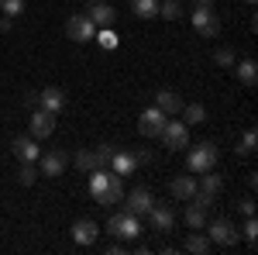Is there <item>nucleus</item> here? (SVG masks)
Listing matches in <instances>:
<instances>
[{
  "mask_svg": "<svg viewBox=\"0 0 258 255\" xmlns=\"http://www.w3.org/2000/svg\"><path fill=\"white\" fill-rule=\"evenodd\" d=\"M90 193L100 203H120L124 200V176L114 169H93L90 173Z\"/></svg>",
  "mask_w": 258,
  "mask_h": 255,
  "instance_id": "f257e3e1",
  "label": "nucleus"
},
{
  "mask_svg": "<svg viewBox=\"0 0 258 255\" xmlns=\"http://www.w3.org/2000/svg\"><path fill=\"white\" fill-rule=\"evenodd\" d=\"M186 166H189L193 176L210 173V169L217 166V145H214V141H200V145H193L189 156H186Z\"/></svg>",
  "mask_w": 258,
  "mask_h": 255,
  "instance_id": "f03ea898",
  "label": "nucleus"
},
{
  "mask_svg": "<svg viewBox=\"0 0 258 255\" xmlns=\"http://www.w3.org/2000/svg\"><path fill=\"white\" fill-rule=\"evenodd\" d=\"M159 138L169 152H182V148H189V124L186 121H165Z\"/></svg>",
  "mask_w": 258,
  "mask_h": 255,
  "instance_id": "7ed1b4c3",
  "label": "nucleus"
},
{
  "mask_svg": "<svg viewBox=\"0 0 258 255\" xmlns=\"http://www.w3.org/2000/svg\"><path fill=\"white\" fill-rule=\"evenodd\" d=\"M107 231H110L114 238H120V241H135V238L141 235V221L124 211V214H114L110 221H107Z\"/></svg>",
  "mask_w": 258,
  "mask_h": 255,
  "instance_id": "20e7f679",
  "label": "nucleus"
},
{
  "mask_svg": "<svg viewBox=\"0 0 258 255\" xmlns=\"http://www.w3.org/2000/svg\"><path fill=\"white\" fill-rule=\"evenodd\" d=\"M165 121H169V114H162L159 107L152 104V107H145V111H141L138 131H141L145 138H159V135H162V128H165Z\"/></svg>",
  "mask_w": 258,
  "mask_h": 255,
  "instance_id": "39448f33",
  "label": "nucleus"
},
{
  "mask_svg": "<svg viewBox=\"0 0 258 255\" xmlns=\"http://www.w3.org/2000/svg\"><path fill=\"white\" fill-rule=\"evenodd\" d=\"M66 35L73 41H90V38H97V24L86 14H73V18L66 21Z\"/></svg>",
  "mask_w": 258,
  "mask_h": 255,
  "instance_id": "423d86ee",
  "label": "nucleus"
},
{
  "mask_svg": "<svg viewBox=\"0 0 258 255\" xmlns=\"http://www.w3.org/2000/svg\"><path fill=\"white\" fill-rule=\"evenodd\" d=\"M38 166H41V176L55 179L66 173V166H69V156L62 152V148H52V152H45V156H38Z\"/></svg>",
  "mask_w": 258,
  "mask_h": 255,
  "instance_id": "0eeeda50",
  "label": "nucleus"
},
{
  "mask_svg": "<svg viewBox=\"0 0 258 255\" xmlns=\"http://www.w3.org/2000/svg\"><path fill=\"white\" fill-rule=\"evenodd\" d=\"M210 245H224V248H231V245H238V228L231 224V221H210Z\"/></svg>",
  "mask_w": 258,
  "mask_h": 255,
  "instance_id": "6e6552de",
  "label": "nucleus"
},
{
  "mask_svg": "<svg viewBox=\"0 0 258 255\" xmlns=\"http://www.w3.org/2000/svg\"><path fill=\"white\" fill-rule=\"evenodd\" d=\"M152 207H155V196L148 193L145 186H135V190L127 193V203H124V211H127V214H135V217L148 214Z\"/></svg>",
  "mask_w": 258,
  "mask_h": 255,
  "instance_id": "1a4fd4ad",
  "label": "nucleus"
},
{
  "mask_svg": "<svg viewBox=\"0 0 258 255\" xmlns=\"http://www.w3.org/2000/svg\"><path fill=\"white\" fill-rule=\"evenodd\" d=\"M193 28H197L200 38H217L220 35V21L210 7H207V11H193Z\"/></svg>",
  "mask_w": 258,
  "mask_h": 255,
  "instance_id": "9d476101",
  "label": "nucleus"
},
{
  "mask_svg": "<svg viewBox=\"0 0 258 255\" xmlns=\"http://www.w3.org/2000/svg\"><path fill=\"white\" fill-rule=\"evenodd\" d=\"M28 131H31V138H48L52 131H55V114H48V111H41V107H35V114H31V124H28Z\"/></svg>",
  "mask_w": 258,
  "mask_h": 255,
  "instance_id": "9b49d317",
  "label": "nucleus"
},
{
  "mask_svg": "<svg viewBox=\"0 0 258 255\" xmlns=\"http://www.w3.org/2000/svg\"><path fill=\"white\" fill-rule=\"evenodd\" d=\"M38 107L48 111V114H62L66 111V93L59 86H45V90H38Z\"/></svg>",
  "mask_w": 258,
  "mask_h": 255,
  "instance_id": "f8f14e48",
  "label": "nucleus"
},
{
  "mask_svg": "<svg viewBox=\"0 0 258 255\" xmlns=\"http://www.w3.org/2000/svg\"><path fill=\"white\" fill-rule=\"evenodd\" d=\"M86 18L93 21L97 28H110V24L117 21V11H114L110 4H103V0H90V11H86Z\"/></svg>",
  "mask_w": 258,
  "mask_h": 255,
  "instance_id": "ddd939ff",
  "label": "nucleus"
},
{
  "mask_svg": "<svg viewBox=\"0 0 258 255\" xmlns=\"http://www.w3.org/2000/svg\"><path fill=\"white\" fill-rule=\"evenodd\" d=\"M14 156L21 159V162H38V156H41V148H38V138H31V135H21V138H14Z\"/></svg>",
  "mask_w": 258,
  "mask_h": 255,
  "instance_id": "4468645a",
  "label": "nucleus"
},
{
  "mask_svg": "<svg viewBox=\"0 0 258 255\" xmlns=\"http://www.w3.org/2000/svg\"><path fill=\"white\" fill-rule=\"evenodd\" d=\"M97 238H100V224H97V221L83 217V221L73 224V241H76V245H93Z\"/></svg>",
  "mask_w": 258,
  "mask_h": 255,
  "instance_id": "2eb2a0df",
  "label": "nucleus"
},
{
  "mask_svg": "<svg viewBox=\"0 0 258 255\" xmlns=\"http://www.w3.org/2000/svg\"><path fill=\"white\" fill-rule=\"evenodd\" d=\"M110 169H114L117 176H131V173L138 169V159H135V152H127V148H114V156H110Z\"/></svg>",
  "mask_w": 258,
  "mask_h": 255,
  "instance_id": "dca6fc26",
  "label": "nucleus"
},
{
  "mask_svg": "<svg viewBox=\"0 0 258 255\" xmlns=\"http://www.w3.org/2000/svg\"><path fill=\"white\" fill-rule=\"evenodd\" d=\"M148 217H152V228H155V231H172V224H176V211H172L169 203H155V207L148 211Z\"/></svg>",
  "mask_w": 258,
  "mask_h": 255,
  "instance_id": "f3484780",
  "label": "nucleus"
},
{
  "mask_svg": "<svg viewBox=\"0 0 258 255\" xmlns=\"http://www.w3.org/2000/svg\"><path fill=\"white\" fill-rule=\"evenodd\" d=\"M155 107H159L162 114H179L182 111V97H179L176 90H155Z\"/></svg>",
  "mask_w": 258,
  "mask_h": 255,
  "instance_id": "a211bd4d",
  "label": "nucleus"
},
{
  "mask_svg": "<svg viewBox=\"0 0 258 255\" xmlns=\"http://www.w3.org/2000/svg\"><path fill=\"white\" fill-rule=\"evenodd\" d=\"M169 190H172V196H176V200H182V203H186L189 196L197 193V179H193V176H176Z\"/></svg>",
  "mask_w": 258,
  "mask_h": 255,
  "instance_id": "6ab92c4d",
  "label": "nucleus"
},
{
  "mask_svg": "<svg viewBox=\"0 0 258 255\" xmlns=\"http://www.w3.org/2000/svg\"><path fill=\"white\" fill-rule=\"evenodd\" d=\"M189 207H186V214H182V221L189 224V228H207V207L203 203H197V200H186Z\"/></svg>",
  "mask_w": 258,
  "mask_h": 255,
  "instance_id": "aec40b11",
  "label": "nucleus"
},
{
  "mask_svg": "<svg viewBox=\"0 0 258 255\" xmlns=\"http://www.w3.org/2000/svg\"><path fill=\"white\" fill-rule=\"evenodd\" d=\"M197 190H200V193H210V196H217L220 190H224V179H220L217 173H214V169H210V173H203V176H200Z\"/></svg>",
  "mask_w": 258,
  "mask_h": 255,
  "instance_id": "412c9836",
  "label": "nucleus"
},
{
  "mask_svg": "<svg viewBox=\"0 0 258 255\" xmlns=\"http://www.w3.org/2000/svg\"><path fill=\"white\" fill-rule=\"evenodd\" d=\"M234 69H238V79L244 83V86H255V79H258V66H255V59H241V62H234Z\"/></svg>",
  "mask_w": 258,
  "mask_h": 255,
  "instance_id": "4be33fe9",
  "label": "nucleus"
},
{
  "mask_svg": "<svg viewBox=\"0 0 258 255\" xmlns=\"http://www.w3.org/2000/svg\"><path fill=\"white\" fill-rule=\"evenodd\" d=\"M179 114H182L186 124H203V121H207V107H203V104H186Z\"/></svg>",
  "mask_w": 258,
  "mask_h": 255,
  "instance_id": "5701e85b",
  "label": "nucleus"
},
{
  "mask_svg": "<svg viewBox=\"0 0 258 255\" xmlns=\"http://www.w3.org/2000/svg\"><path fill=\"white\" fill-rule=\"evenodd\" d=\"M131 11H135L141 21H152L155 14H159V0H135V4H131Z\"/></svg>",
  "mask_w": 258,
  "mask_h": 255,
  "instance_id": "b1692460",
  "label": "nucleus"
},
{
  "mask_svg": "<svg viewBox=\"0 0 258 255\" xmlns=\"http://www.w3.org/2000/svg\"><path fill=\"white\" fill-rule=\"evenodd\" d=\"M76 169H83V173H93V169H100L97 152H93V148H83V152H76Z\"/></svg>",
  "mask_w": 258,
  "mask_h": 255,
  "instance_id": "393cba45",
  "label": "nucleus"
},
{
  "mask_svg": "<svg viewBox=\"0 0 258 255\" xmlns=\"http://www.w3.org/2000/svg\"><path fill=\"white\" fill-rule=\"evenodd\" d=\"M182 248L193 252V255H207V252H210V238H207V235H189Z\"/></svg>",
  "mask_w": 258,
  "mask_h": 255,
  "instance_id": "a878e982",
  "label": "nucleus"
},
{
  "mask_svg": "<svg viewBox=\"0 0 258 255\" xmlns=\"http://www.w3.org/2000/svg\"><path fill=\"white\" fill-rule=\"evenodd\" d=\"M41 173L35 169V162H21V169H18V183L21 186H35V179H38Z\"/></svg>",
  "mask_w": 258,
  "mask_h": 255,
  "instance_id": "bb28decb",
  "label": "nucleus"
},
{
  "mask_svg": "<svg viewBox=\"0 0 258 255\" xmlns=\"http://www.w3.org/2000/svg\"><path fill=\"white\" fill-rule=\"evenodd\" d=\"M159 14L165 21H179L182 18V7H179V0H159Z\"/></svg>",
  "mask_w": 258,
  "mask_h": 255,
  "instance_id": "cd10ccee",
  "label": "nucleus"
},
{
  "mask_svg": "<svg viewBox=\"0 0 258 255\" xmlns=\"http://www.w3.org/2000/svg\"><path fill=\"white\" fill-rule=\"evenodd\" d=\"M238 62V56H234V48H227V45H220L217 52H214V66H224V69H231Z\"/></svg>",
  "mask_w": 258,
  "mask_h": 255,
  "instance_id": "c85d7f7f",
  "label": "nucleus"
},
{
  "mask_svg": "<svg viewBox=\"0 0 258 255\" xmlns=\"http://www.w3.org/2000/svg\"><path fill=\"white\" fill-rule=\"evenodd\" d=\"M255 145H258V135H255V128H248V131L241 135V141H238V156H251Z\"/></svg>",
  "mask_w": 258,
  "mask_h": 255,
  "instance_id": "c756f323",
  "label": "nucleus"
},
{
  "mask_svg": "<svg viewBox=\"0 0 258 255\" xmlns=\"http://www.w3.org/2000/svg\"><path fill=\"white\" fill-rule=\"evenodd\" d=\"M93 152H97L100 169H107V166H110V156H114V145H110V141H103V145H97V148H93Z\"/></svg>",
  "mask_w": 258,
  "mask_h": 255,
  "instance_id": "7c9ffc66",
  "label": "nucleus"
},
{
  "mask_svg": "<svg viewBox=\"0 0 258 255\" xmlns=\"http://www.w3.org/2000/svg\"><path fill=\"white\" fill-rule=\"evenodd\" d=\"M0 11H4V18H18L24 11V0H0Z\"/></svg>",
  "mask_w": 258,
  "mask_h": 255,
  "instance_id": "2f4dec72",
  "label": "nucleus"
},
{
  "mask_svg": "<svg viewBox=\"0 0 258 255\" xmlns=\"http://www.w3.org/2000/svg\"><path fill=\"white\" fill-rule=\"evenodd\" d=\"M241 231H244V238H248V245L255 248V241H258V224H255V214L244 221V228H241Z\"/></svg>",
  "mask_w": 258,
  "mask_h": 255,
  "instance_id": "473e14b6",
  "label": "nucleus"
},
{
  "mask_svg": "<svg viewBox=\"0 0 258 255\" xmlns=\"http://www.w3.org/2000/svg\"><path fill=\"white\" fill-rule=\"evenodd\" d=\"M100 45H103V48H117V35H114L110 28H100Z\"/></svg>",
  "mask_w": 258,
  "mask_h": 255,
  "instance_id": "72a5a7b5",
  "label": "nucleus"
},
{
  "mask_svg": "<svg viewBox=\"0 0 258 255\" xmlns=\"http://www.w3.org/2000/svg\"><path fill=\"white\" fill-rule=\"evenodd\" d=\"M238 207H241V214H244V217H251V214H255V200H251V196H244Z\"/></svg>",
  "mask_w": 258,
  "mask_h": 255,
  "instance_id": "f704fd0d",
  "label": "nucleus"
},
{
  "mask_svg": "<svg viewBox=\"0 0 258 255\" xmlns=\"http://www.w3.org/2000/svg\"><path fill=\"white\" fill-rule=\"evenodd\" d=\"M135 159H138V166H148V162H152V152H148V148H138Z\"/></svg>",
  "mask_w": 258,
  "mask_h": 255,
  "instance_id": "c9c22d12",
  "label": "nucleus"
},
{
  "mask_svg": "<svg viewBox=\"0 0 258 255\" xmlns=\"http://www.w3.org/2000/svg\"><path fill=\"white\" fill-rule=\"evenodd\" d=\"M207 7L214 11V0H193V11H207Z\"/></svg>",
  "mask_w": 258,
  "mask_h": 255,
  "instance_id": "e433bc0d",
  "label": "nucleus"
},
{
  "mask_svg": "<svg viewBox=\"0 0 258 255\" xmlns=\"http://www.w3.org/2000/svg\"><path fill=\"white\" fill-rule=\"evenodd\" d=\"M244 4H255V0H244Z\"/></svg>",
  "mask_w": 258,
  "mask_h": 255,
  "instance_id": "4c0bfd02",
  "label": "nucleus"
}]
</instances>
